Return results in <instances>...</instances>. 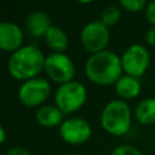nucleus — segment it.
I'll return each instance as SVG.
<instances>
[{"label":"nucleus","mask_w":155,"mask_h":155,"mask_svg":"<svg viewBox=\"0 0 155 155\" xmlns=\"http://www.w3.org/2000/svg\"><path fill=\"white\" fill-rule=\"evenodd\" d=\"M85 73L90 81L101 86L115 85L122 76L121 57L111 51H102L91 54L85 64Z\"/></svg>","instance_id":"nucleus-1"},{"label":"nucleus","mask_w":155,"mask_h":155,"mask_svg":"<svg viewBox=\"0 0 155 155\" xmlns=\"http://www.w3.org/2000/svg\"><path fill=\"white\" fill-rule=\"evenodd\" d=\"M45 58L42 51L34 45L22 46L13 52L7 62V69L16 80H30L36 78L44 70Z\"/></svg>","instance_id":"nucleus-2"},{"label":"nucleus","mask_w":155,"mask_h":155,"mask_svg":"<svg viewBox=\"0 0 155 155\" xmlns=\"http://www.w3.org/2000/svg\"><path fill=\"white\" fill-rule=\"evenodd\" d=\"M132 124L128 104L122 99H113L105 104L101 114V125L111 136L126 134Z\"/></svg>","instance_id":"nucleus-3"},{"label":"nucleus","mask_w":155,"mask_h":155,"mask_svg":"<svg viewBox=\"0 0 155 155\" xmlns=\"http://www.w3.org/2000/svg\"><path fill=\"white\" fill-rule=\"evenodd\" d=\"M87 99L86 87L79 81H69L61 85L54 93L56 107L63 114H71L82 108Z\"/></svg>","instance_id":"nucleus-4"},{"label":"nucleus","mask_w":155,"mask_h":155,"mask_svg":"<svg viewBox=\"0 0 155 155\" xmlns=\"http://www.w3.org/2000/svg\"><path fill=\"white\" fill-rule=\"evenodd\" d=\"M150 65V53L148 48L140 44L128 46L121 56L122 71L133 78H140Z\"/></svg>","instance_id":"nucleus-5"},{"label":"nucleus","mask_w":155,"mask_h":155,"mask_svg":"<svg viewBox=\"0 0 155 155\" xmlns=\"http://www.w3.org/2000/svg\"><path fill=\"white\" fill-rule=\"evenodd\" d=\"M44 70L52 81L59 85L73 81L75 75V65L71 58L65 53L52 52L46 56Z\"/></svg>","instance_id":"nucleus-6"},{"label":"nucleus","mask_w":155,"mask_h":155,"mask_svg":"<svg viewBox=\"0 0 155 155\" xmlns=\"http://www.w3.org/2000/svg\"><path fill=\"white\" fill-rule=\"evenodd\" d=\"M80 40L82 47L91 54L105 51L110 40L109 28L101 21L88 22L81 30Z\"/></svg>","instance_id":"nucleus-7"},{"label":"nucleus","mask_w":155,"mask_h":155,"mask_svg":"<svg viewBox=\"0 0 155 155\" xmlns=\"http://www.w3.org/2000/svg\"><path fill=\"white\" fill-rule=\"evenodd\" d=\"M51 92L50 82L42 78H34L24 81L18 90V98L21 103L28 108L41 105Z\"/></svg>","instance_id":"nucleus-8"},{"label":"nucleus","mask_w":155,"mask_h":155,"mask_svg":"<svg viewBox=\"0 0 155 155\" xmlns=\"http://www.w3.org/2000/svg\"><path fill=\"white\" fill-rule=\"evenodd\" d=\"M59 134L65 143L79 145L90 139L92 128L90 124L81 117H69L61 124Z\"/></svg>","instance_id":"nucleus-9"},{"label":"nucleus","mask_w":155,"mask_h":155,"mask_svg":"<svg viewBox=\"0 0 155 155\" xmlns=\"http://www.w3.org/2000/svg\"><path fill=\"white\" fill-rule=\"evenodd\" d=\"M24 34L22 29L12 22H0V50L16 52L23 45Z\"/></svg>","instance_id":"nucleus-10"},{"label":"nucleus","mask_w":155,"mask_h":155,"mask_svg":"<svg viewBox=\"0 0 155 155\" xmlns=\"http://www.w3.org/2000/svg\"><path fill=\"white\" fill-rule=\"evenodd\" d=\"M51 25L50 16L44 11H34L25 18V29L35 38L45 36Z\"/></svg>","instance_id":"nucleus-11"},{"label":"nucleus","mask_w":155,"mask_h":155,"mask_svg":"<svg viewBox=\"0 0 155 155\" xmlns=\"http://www.w3.org/2000/svg\"><path fill=\"white\" fill-rule=\"evenodd\" d=\"M115 92L122 101L134 99L140 94L142 87L140 81L137 78L130 76V75H122L116 82H115Z\"/></svg>","instance_id":"nucleus-12"},{"label":"nucleus","mask_w":155,"mask_h":155,"mask_svg":"<svg viewBox=\"0 0 155 155\" xmlns=\"http://www.w3.org/2000/svg\"><path fill=\"white\" fill-rule=\"evenodd\" d=\"M45 42L46 45L57 53H64V51L68 48L69 39L67 33L58 25L52 24L47 33L45 34Z\"/></svg>","instance_id":"nucleus-13"},{"label":"nucleus","mask_w":155,"mask_h":155,"mask_svg":"<svg viewBox=\"0 0 155 155\" xmlns=\"http://www.w3.org/2000/svg\"><path fill=\"white\" fill-rule=\"evenodd\" d=\"M63 116L64 114L52 104L42 105L36 110V121L44 127H56L58 125L61 126V124L64 121Z\"/></svg>","instance_id":"nucleus-14"},{"label":"nucleus","mask_w":155,"mask_h":155,"mask_svg":"<svg viewBox=\"0 0 155 155\" xmlns=\"http://www.w3.org/2000/svg\"><path fill=\"white\" fill-rule=\"evenodd\" d=\"M134 117L144 126L155 125V97L142 99L134 108Z\"/></svg>","instance_id":"nucleus-15"},{"label":"nucleus","mask_w":155,"mask_h":155,"mask_svg":"<svg viewBox=\"0 0 155 155\" xmlns=\"http://www.w3.org/2000/svg\"><path fill=\"white\" fill-rule=\"evenodd\" d=\"M120 19H121V11H120V8L117 6H115V5H109V6H107L102 11L99 21L104 25H107L109 28V27H113V25L117 24Z\"/></svg>","instance_id":"nucleus-16"},{"label":"nucleus","mask_w":155,"mask_h":155,"mask_svg":"<svg viewBox=\"0 0 155 155\" xmlns=\"http://www.w3.org/2000/svg\"><path fill=\"white\" fill-rule=\"evenodd\" d=\"M119 5L127 12L136 13V12H140L142 10H145L148 4L144 0H120Z\"/></svg>","instance_id":"nucleus-17"},{"label":"nucleus","mask_w":155,"mask_h":155,"mask_svg":"<svg viewBox=\"0 0 155 155\" xmlns=\"http://www.w3.org/2000/svg\"><path fill=\"white\" fill-rule=\"evenodd\" d=\"M110 155H143L137 148L132 147V145H127V144H124V145H119L116 147Z\"/></svg>","instance_id":"nucleus-18"},{"label":"nucleus","mask_w":155,"mask_h":155,"mask_svg":"<svg viewBox=\"0 0 155 155\" xmlns=\"http://www.w3.org/2000/svg\"><path fill=\"white\" fill-rule=\"evenodd\" d=\"M145 18L148 23H150L153 27H155V0L148 2L145 7Z\"/></svg>","instance_id":"nucleus-19"},{"label":"nucleus","mask_w":155,"mask_h":155,"mask_svg":"<svg viewBox=\"0 0 155 155\" xmlns=\"http://www.w3.org/2000/svg\"><path fill=\"white\" fill-rule=\"evenodd\" d=\"M145 41L149 46L155 47V27H151L145 34Z\"/></svg>","instance_id":"nucleus-20"},{"label":"nucleus","mask_w":155,"mask_h":155,"mask_svg":"<svg viewBox=\"0 0 155 155\" xmlns=\"http://www.w3.org/2000/svg\"><path fill=\"white\" fill-rule=\"evenodd\" d=\"M6 155H30V153L28 150H25L24 148L21 147H13L10 150H7Z\"/></svg>","instance_id":"nucleus-21"},{"label":"nucleus","mask_w":155,"mask_h":155,"mask_svg":"<svg viewBox=\"0 0 155 155\" xmlns=\"http://www.w3.org/2000/svg\"><path fill=\"white\" fill-rule=\"evenodd\" d=\"M5 138H6V132H5L4 127L0 125V144L5 142Z\"/></svg>","instance_id":"nucleus-22"},{"label":"nucleus","mask_w":155,"mask_h":155,"mask_svg":"<svg viewBox=\"0 0 155 155\" xmlns=\"http://www.w3.org/2000/svg\"><path fill=\"white\" fill-rule=\"evenodd\" d=\"M70 155H81V154H70Z\"/></svg>","instance_id":"nucleus-23"}]
</instances>
